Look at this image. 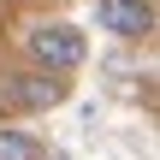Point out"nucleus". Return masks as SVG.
Instances as JSON below:
<instances>
[{"label": "nucleus", "mask_w": 160, "mask_h": 160, "mask_svg": "<svg viewBox=\"0 0 160 160\" xmlns=\"http://www.w3.org/2000/svg\"><path fill=\"white\" fill-rule=\"evenodd\" d=\"M71 95V83L59 77V71H42V65H24V71H12V77H0V107L6 113H53L59 101Z\"/></svg>", "instance_id": "f257e3e1"}, {"label": "nucleus", "mask_w": 160, "mask_h": 160, "mask_svg": "<svg viewBox=\"0 0 160 160\" xmlns=\"http://www.w3.org/2000/svg\"><path fill=\"white\" fill-rule=\"evenodd\" d=\"M24 53H30V65L71 77V71L89 59V42H83V30H77V24H36V30L24 36Z\"/></svg>", "instance_id": "f03ea898"}, {"label": "nucleus", "mask_w": 160, "mask_h": 160, "mask_svg": "<svg viewBox=\"0 0 160 160\" xmlns=\"http://www.w3.org/2000/svg\"><path fill=\"white\" fill-rule=\"evenodd\" d=\"M95 24L119 42H148L154 36V0H95Z\"/></svg>", "instance_id": "7ed1b4c3"}, {"label": "nucleus", "mask_w": 160, "mask_h": 160, "mask_svg": "<svg viewBox=\"0 0 160 160\" xmlns=\"http://www.w3.org/2000/svg\"><path fill=\"white\" fill-rule=\"evenodd\" d=\"M48 148L36 142V131H24V125H12V119H0V160H42Z\"/></svg>", "instance_id": "20e7f679"}, {"label": "nucleus", "mask_w": 160, "mask_h": 160, "mask_svg": "<svg viewBox=\"0 0 160 160\" xmlns=\"http://www.w3.org/2000/svg\"><path fill=\"white\" fill-rule=\"evenodd\" d=\"M42 160H65V154H42Z\"/></svg>", "instance_id": "39448f33"}, {"label": "nucleus", "mask_w": 160, "mask_h": 160, "mask_svg": "<svg viewBox=\"0 0 160 160\" xmlns=\"http://www.w3.org/2000/svg\"><path fill=\"white\" fill-rule=\"evenodd\" d=\"M0 113H6V107H0Z\"/></svg>", "instance_id": "423d86ee"}]
</instances>
